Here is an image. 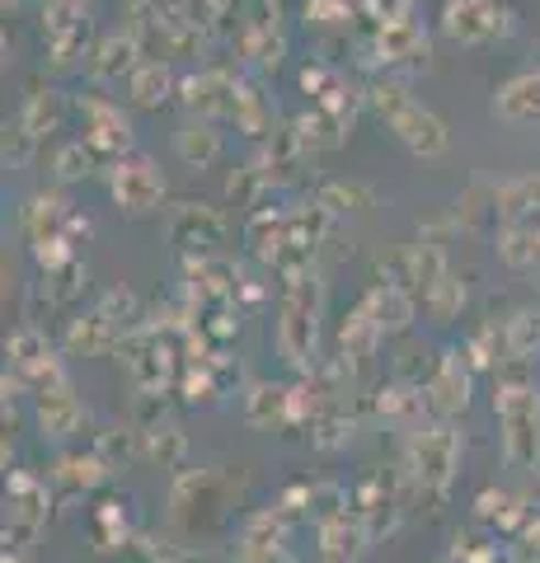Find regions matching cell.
I'll use <instances>...</instances> for the list:
<instances>
[{
	"label": "cell",
	"mask_w": 540,
	"mask_h": 563,
	"mask_svg": "<svg viewBox=\"0 0 540 563\" xmlns=\"http://www.w3.org/2000/svg\"><path fill=\"white\" fill-rule=\"evenodd\" d=\"M494 380H498L494 413L503 428V461L531 474L540 470V395L531 380V357H503Z\"/></svg>",
	"instance_id": "obj_1"
},
{
	"label": "cell",
	"mask_w": 540,
	"mask_h": 563,
	"mask_svg": "<svg viewBox=\"0 0 540 563\" xmlns=\"http://www.w3.org/2000/svg\"><path fill=\"white\" fill-rule=\"evenodd\" d=\"M372 109L381 113V122L405 141V146L418 155V161H438V155H447V146H451V132H447V122L432 113V109H423L405 85H395V80H381V85H372Z\"/></svg>",
	"instance_id": "obj_2"
},
{
	"label": "cell",
	"mask_w": 540,
	"mask_h": 563,
	"mask_svg": "<svg viewBox=\"0 0 540 563\" xmlns=\"http://www.w3.org/2000/svg\"><path fill=\"white\" fill-rule=\"evenodd\" d=\"M320 306H324V287L310 273L301 282H287L283 296V314H277V352L287 357L296 372H316V352H320Z\"/></svg>",
	"instance_id": "obj_3"
},
{
	"label": "cell",
	"mask_w": 540,
	"mask_h": 563,
	"mask_svg": "<svg viewBox=\"0 0 540 563\" xmlns=\"http://www.w3.org/2000/svg\"><path fill=\"white\" fill-rule=\"evenodd\" d=\"M456 470H461V437H456V428H447V422H428V428L409 432L405 479L418 488V498H447Z\"/></svg>",
	"instance_id": "obj_4"
},
{
	"label": "cell",
	"mask_w": 540,
	"mask_h": 563,
	"mask_svg": "<svg viewBox=\"0 0 540 563\" xmlns=\"http://www.w3.org/2000/svg\"><path fill=\"white\" fill-rule=\"evenodd\" d=\"M513 29H517V10L508 0H447L442 5V33L451 43L484 47L508 38Z\"/></svg>",
	"instance_id": "obj_5"
},
{
	"label": "cell",
	"mask_w": 540,
	"mask_h": 563,
	"mask_svg": "<svg viewBox=\"0 0 540 563\" xmlns=\"http://www.w3.org/2000/svg\"><path fill=\"white\" fill-rule=\"evenodd\" d=\"M47 507H52V493L38 474H24L14 470L5 479V550H29L38 531L47 526Z\"/></svg>",
	"instance_id": "obj_6"
},
{
	"label": "cell",
	"mask_w": 540,
	"mask_h": 563,
	"mask_svg": "<svg viewBox=\"0 0 540 563\" xmlns=\"http://www.w3.org/2000/svg\"><path fill=\"white\" fill-rule=\"evenodd\" d=\"M5 357H10V366L5 372L10 376H20L24 380V390H47V385H57L66 372H62V357H57V347L47 343V333L43 329H33V324H24V329H14L10 333V343H5Z\"/></svg>",
	"instance_id": "obj_7"
},
{
	"label": "cell",
	"mask_w": 540,
	"mask_h": 563,
	"mask_svg": "<svg viewBox=\"0 0 540 563\" xmlns=\"http://www.w3.org/2000/svg\"><path fill=\"white\" fill-rule=\"evenodd\" d=\"M109 192H113L118 211H128V217H151V211H161V202H165V179L146 155H128V161H118L109 169Z\"/></svg>",
	"instance_id": "obj_8"
},
{
	"label": "cell",
	"mask_w": 540,
	"mask_h": 563,
	"mask_svg": "<svg viewBox=\"0 0 540 563\" xmlns=\"http://www.w3.org/2000/svg\"><path fill=\"white\" fill-rule=\"evenodd\" d=\"M33 418H38V428H43V442H71L85 422H90V409H85L80 395L71 390V380L62 376L57 385L33 395Z\"/></svg>",
	"instance_id": "obj_9"
},
{
	"label": "cell",
	"mask_w": 540,
	"mask_h": 563,
	"mask_svg": "<svg viewBox=\"0 0 540 563\" xmlns=\"http://www.w3.org/2000/svg\"><path fill=\"white\" fill-rule=\"evenodd\" d=\"M80 118H85V146L103 161H128L132 151V122L123 118V109H113L109 99H80Z\"/></svg>",
	"instance_id": "obj_10"
},
{
	"label": "cell",
	"mask_w": 540,
	"mask_h": 563,
	"mask_svg": "<svg viewBox=\"0 0 540 563\" xmlns=\"http://www.w3.org/2000/svg\"><path fill=\"white\" fill-rule=\"evenodd\" d=\"M470 366L456 357V352H442V357H432V372H428V413L438 418H461L470 409Z\"/></svg>",
	"instance_id": "obj_11"
},
{
	"label": "cell",
	"mask_w": 540,
	"mask_h": 563,
	"mask_svg": "<svg viewBox=\"0 0 540 563\" xmlns=\"http://www.w3.org/2000/svg\"><path fill=\"white\" fill-rule=\"evenodd\" d=\"M169 240L179 244V250L207 254L212 244L225 240V217L217 207H207V202H179L169 211Z\"/></svg>",
	"instance_id": "obj_12"
},
{
	"label": "cell",
	"mask_w": 540,
	"mask_h": 563,
	"mask_svg": "<svg viewBox=\"0 0 540 563\" xmlns=\"http://www.w3.org/2000/svg\"><path fill=\"white\" fill-rule=\"evenodd\" d=\"M362 306H367V314L376 320V329L386 333V339H395V333H409V329H414V296L399 287V282H386V277H381L376 287H367Z\"/></svg>",
	"instance_id": "obj_13"
},
{
	"label": "cell",
	"mask_w": 540,
	"mask_h": 563,
	"mask_svg": "<svg viewBox=\"0 0 540 563\" xmlns=\"http://www.w3.org/2000/svg\"><path fill=\"white\" fill-rule=\"evenodd\" d=\"M494 217H503L508 225H536L540 221V174H517V179H503L489 192Z\"/></svg>",
	"instance_id": "obj_14"
},
{
	"label": "cell",
	"mask_w": 540,
	"mask_h": 563,
	"mask_svg": "<svg viewBox=\"0 0 540 563\" xmlns=\"http://www.w3.org/2000/svg\"><path fill=\"white\" fill-rule=\"evenodd\" d=\"M136 57H142V43H136V33H109V38H99V47L90 52V76L99 85L132 80L136 66H142Z\"/></svg>",
	"instance_id": "obj_15"
},
{
	"label": "cell",
	"mask_w": 540,
	"mask_h": 563,
	"mask_svg": "<svg viewBox=\"0 0 540 563\" xmlns=\"http://www.w3.org/2000/svg\"><path fill=\"white\" fill-rule=\"evenodd\" d=\"M24 221V235L29 244L38 250V244H52V240H71L66 231H71V207H66V198H57V192H38V198H29V207L20 211Z\"/></svg>",
	"instance_id": "obj_16"
},
{
	"label": "cell",
	"mask_w": 540,
	"mask_h": 563,
	"mask_svg": "<svg viewBox=\"0 0 540 563\" xmlns=\"http://www.w3.org/2000/svg\"><path fill=\"white\" fill-rule=\"evenodd\" d=\"M475 521L489 536H521V526L531 521V507L508 488H484L475 498Z\"/></svg>",
	"instance_id": "obj_17"
},
{
	"label": "cell",
	"mask_w": 540,
	"mask_h": 563,
	"mask_svg": "<svg viewBox=\"0 0 540 563\" xmlns=\"http://www.w3.org/2000/svg\"><path fill=\"white\" fill-rule=\"evenodd\" d=\"M283 526L287 517L277 512H254L240 526V563H277L283 559Z\"/></svg>",
	"instance_id": "obj_18"
},
{
	"label": "cell",
	"mask_w": 540,
	"mask_h": 563,
	"mask_svg": "<svg viewBox=\"0 0 540 563\" xmlns=\"http://www.w3.org/2000/svg\"><path fill=\"white\" fill-rule=\"evenodd\" d=\"M123 339H128L123 329L109 324L99 310H90V314H80V320H71V329H66V352H71V357H109V352L123 347Z\"/></svg>",
	"instance_id": "obj_19"
},
{
	"label": "cell",
	"mask_w": 540,
	"mask_h": 563,
	"mask_svg": "<svg viewBox=\"0 0 540 563\" xmlns=\"http://www.w3.org/2000/svg\"><path fill=\"white\" fill-rule=\"evenodd\" d=\"M494 109H498V118L517 122V128L540 122V70H521V76H513L508 85H498Z\"/></svg>",
	"instance_id": "obj_20"
},
{
	"label": "cell",
	"mask_w": 540,
	"mask_h": 563,
	"mask_svg": "<svg viewBox=\"0 0 540 563\" xmlns=\"http://www.w3.org/2000/svg\"><path fill=\"white\" fill-rule=\"evenodd\" d=\"M367 550H372V536H367V526L357 521V512L334 517V521H324V526H320V559L357 563Z\"/></svg>",
	"instance_id": "obj_21"
},
{
	"label": "cell",
	"mask_w": 540,
	"mask_h": 563,
	"mask_svg": "<svg viewBox=\"0 0 540 563\" xmlns=\"http://www.w3.org/2000/svg\"><path fill=\"white\" fill-rule=\"evenodd\" d=\"M221 132L212 128L207 118H188L179 132H174V151H179V161L188 165V169H212L217 161H221Z\"/></svg>",
	"instance_id": "obj_22"
},
{
	"label": "cell",
	"mask_w": 540,
	"mask_h": 563,
	"mask_svg": "<svg viewBox=\"0 0 540 563\" xmlns=\"http://www.w3.org/2000/svg\"><path fill=\"white\" fill-rule=\"evenodd\" d=\"M245 422L250 428H283V422H291V385L254 380L245 395Z\"/></svg>",
	"instance_id": "obj_23"
},
{
	"label": "cell",
	"mask_w": 540,
	"mask_h": 563,
	"mask_svg": "<svg viewBox=\"0 0 540 563\" xmlns=\"http://www.w3.org/2000/svg\"><path fill=\"white\" fill-rule=\"evenodd\" d=\"M381 339H386V333L376 329V320L367 314V306H353L343 314V324H339V357L348 362V366H357V362H367L372 352L381 347Z\"/></svg>",
	"instance_id": "obj_24"
},
{
	"label": "cell",
	"mask_w": 540,
	"mask_h": 563,
	"mask_svg": "<svg viewBox=\"0 0 540 563\" xmlns=\"http://www.w3.org/2000/svg\"><path fill=\"white\" fill-rule=\"evenodd\" d=\"M128 95H132L136 109H161V103L174 95L169 62H142V66H136V76L128 80Z\"/></svg>",
	"instance_id": "obj_25"
},
{
	"label": "cell",
	"mask_w": 540,
	"mask_h": 563,
	"mask_svg": "<svg viewBox=\"0 0 540 563\" xmlns=\"http://www.w3.org/2000/svg\"><path fill=\"white\" fill-rule=\"evenodd\" d=\"M353 512H357V521H362V526H367V536H372V544H376L381 536H390V531H395V521H399V503L390 498L386 488L367 484V488L357 493V507H353Z\"/></svg>",
	"instance_id": "obj_26"
},
{
	"label": "cell",
	"mask_w": 540,
	"mask_h": 563,
	"mask_svg": "<svg viewBox=\"0 0 540 563\" xmlns=\"http://www.w3.org/2000/svg\"><path fill=\"white\" fill-rule=\"evenodd\" d=\"M109 474L113 470L90 451V455H62L57 470H52V479H57L66 493H90V488H99L103 479H109Z\"/></svg>",
	"instance_id": "obj_27"
},
{
	"label": "cell",
	"mask_w": 540,
	"mask_h": 563,
	"mask_svg": "<svg viewBox=\"0 0 540 563\" xmlns=\"http://www.w3.org/2000/svg\"><path fill=\"white\" fill-rule=\"evenodd\" d=\"M90 531H95V550L99 554H118L123 544L132 540V526L123 517V503H99L95 507V517H90Z\"/></svg>",
	"instance_id": "obj_28"
},
{
	"label": "cell",
	"mask_w": 540,
	"mask_h": 563,
	"mask_svg": "<svg viewBox=\"0 0 540 563\" xmlns=\"http://www.w3.org/2000/svg\"><path fill=\"white\" fill-rule=\"evenodd\" d=\"M142 455H146V461H155L161 470H179L184 455H188L184 428H174V422H161V428L142 432Z\"/></svg>",
	"instance_id": "obj_29"
},
{
	"label": "cell",
	"mask_w": 540,
	"mask_h": 563,
	"mask_svg": "<svg viewBox=\"0 0 540 563\" xmlns=\"http://www.w3.org/2000/svg\"><path fill=\"white\" fill-rule=\"evenodd\" d=\"M381 52L390 62H428V38L409 20H390L381 29Z\"/></svg>",
	"instance_id": "obj_30"
},
{
	"label": "cell",
	"mask_w": 540,
	"mask_h": 563,
	"mask_svg": "<svg viewBox=\"0 0 540 563\" xmlns=\"http://www.w3.org/2000/svg\"><path fill=\"white\" fill-rule=\"evenodd\" d=\"M508 329V357H531L540 352V306H521L513 310V320H503Z\"/></svg>",
	"instance_id": "obj_31"
},
{
	"label": "cell",
	"mask_w": 540,
	"mask_h": 563,
	"mask_svg": "<svg viewBox=\"0 0 540 563\" xmlns=\"http://www.w3.org/2000/svg\"><path fill=\"white\" fill-rule=\"evenodd\" d=\"M95 455H99V461L109 465V470L132 465L136 455H142V428H109V432H99Z\"/></svg>",
	"instance_id": "obj_32"
},
{
	"label": "cell",
	"mask_w": 540,
	"mask_h": 563,
	"mask_svg": "<svg viewBox=\"0 0 540 563\" xmlns=\"http://www.w3.org/2000/svg\"><path fill=\"white\" fill-rule=\"evenodd\" d=\"M494 250H498V258L508 263V268H517V273L536 268V225H503Z\"/></svg>",
	"instance_id": "obj_33"
},
{
	"label": "cell",
	"mask_w": 540,
	"mask_h": 563,
	"mask_svg": "<svg viewBox=\"0 0 540 563\" xmlns=\"http://www.w3.org/2000/svg\"><path fill=\"white\" fill-rule=\"evenodd\" d=\"M103 320L109 324H118L123 333H136V329H146L142 324V301H136V291H128V287H109L99 296V306H95Z\"/></svg>",
	"instance_id": "obj_34"
},
{
	"label": "cell",
	"mask_w": 540,
	"mask_h": 563,
	"mask_svg": "<svg viewBox=\"0 0 540 563\" xmlns=\"http://www.w3.org/2000/svg\"><path fill=\"white\" fill-rule=\"evenodd\" d=\"M348 437H353V418H348V409H339V404L320 409L316 422H310V446L316 451H339Z\"/></svg>",
	"instance_id": "obj_35"
},
{
	"label": "cell",
	"mask_w": 540,
	"mask_h": 563,
	"mask_svg": "<svg viewBox=\"0 0 540 563\" xmlns=\"http://www.w3.org/2000/svg\"><path fill=\"white\" fill-rule=\"evenodd\" d=\"M423 306H428V314H432L438 324H451V320L461 314V306H465V282H461L456 273H447L438 287L428 291V301H423Z\"/></svg>",
	"instance_id": "obj_36"
},
{
	"label": "cell",
	"mask_w": 540,
	"mask_h": 563,
	"mask_svg": "<svg viewBox=\"0 0 540 563\" xmlns=\"http://www.w3.org/2000/svg\"><path fill=\"white\" fill-rule=\"evenodd\" d=\"M80 282H85V268L71 258V263H62V268H52L43 277V291H47L52 306H66V301H76V296H80Z\"/></svg>",
	"instance_id": "obj_37"
},
{
	"label": "cell",
	"mask_w": 540,
	"mask_h": 563,
	"mask_svg": "<svg viewBox=\"0 0 540 563\" xmlns=\"http://www.w3.org/2000/svg\"><path fill=\"white\" fill-rule=\"evenodd\" d=\"M95 161H99V155L85 146V141H66V146L57 151V179L62 184H76V179H85V174L95 169Z\"/></svg>",
	"instance_id": "obj_38"
},
{
	"label": "cell",
	"mask_w": 540,
	"mask_h": 563,
	"mask_svg": "<svg viewBox=\"0 0 540 563\" xmlns=\"http://www.w3.org/2000/svg\"><path fill=\"white\" fill-rule=\"evenodd\" d=\"M38 141H43V136L33 132V128H29V122H24L20 113H14V122L5 128V161L24 169V165L33 161V151H38Z\"/></svg>",
	"instance_id": "obj_39"
},
{
	"label": "cell",
	"mask_w": 540,
	"mask_h": 563,
	"mask_svg": "<svg viewBox=\"0 0 540 563\" xmlns=\"http://www.w3.org/2000/svg\"><path fill=\"white\" fill-rule=\"evenodd\" d=\"M320 207H329L339 217V211H357V207H372V192L362 184H329L320 192Z\"/></svg>",
	"instance_id": "obj_40"
},
{
	"label": "cell",
	"mask_w": 540,
	"mask_h": 563,
	"mask_svg": "<svg viewBox=\"0 0 540 563\" xmlns=\"http://www.w3.org/2000/svg\"><path fill=\"white\" fill-rule=\"evenodd\" d=\"M268 188V174L258 169V165H245V169H235L231 174V184H225V192H231L235 202H245V207H254L258 202V192Z\"/></svg>",
	"instance_id": "obj_41"
},
{
	"label": "cell",
	"mask_w": 540,
	"mask_h": 563,
	"mask_svg": "<svg viewBox=\"0 0 540 563\" xmlns=\"http://www.w3.org/2000/svg\"><path fill=\"white\" fill-rule=\"evenodd\" d=\"M142 559L146 563H188V554L179 550L174 540H155V536H142Z\"/></svg>",
	"instance_id": "obj_42"
},
{
	"label": "cell",
	"mask_w": 540,
	"mask_h": 563,
	"mask_svg": "<svg viewBox=\"0 0 540 563\" xmlns=\"http://www.w3.org/2000/svg\"><path fill=\"white\" fill-rule=\"evenodd\" d=\"M521 554L540 559V512H531V521L521 526Z\"/></svg>",
	"instance_id": "obj_43"
},
{
	"label": "cell",
	"mask_w": 540,
	"mask_h": 563,
	"mask_svg": "<svg viewBox=\"0 0 540 563\" xmlns=\"http://www.w3.org/2000/svg\"><path fill=\"white\" fill-rule=\"evenodd\" d=\"M0 563H29V550H5V554H0Z\"/></svg>",
	"instance_id": "obj_44"
},
{
	"label": "cell",
	"mask_w": 540,
	"mask_h": 563,
	"mask_svg": "<svg viewBox=\"0 0 540 563\" xmlns=\"http://www.w3.org/2000/svg\"><path fill=\"white\" fill-rule=\"evenodd\" d=\"M508 563H540V559H531V554H521V550H517V554H513Z\"/></svg>",
	"instance_id": "obj_45"
},
{
	"label": "cell",
	"mask_w": 540,
	"mask_h": 563,
	"mask_svg": "<svg viewBox=\"0 0 540 563\" xmlns=\"http://www.w3.org/2000/svg\"><path fill=\"white\" fill-rule=\"evenodd\" d=\"M212 5H217V10L225 14V10H235V0H212Z\"/></svg>",
	"instance_id": "obj_46"
},
{
	"label": "cell",
	"mask_w": 540,
	"mask_h": 563,
	"mask_svg": "<svg viewBox=\"0 0 540 563\" xmlns=\"http://www.w3.org/2000/svg\"><path fill=\"white\" fill-rule=\"evenodd\" d=\"M536 268H540V225H536Z\"/></svg>",
	"instance_id": "obj_47"
},
{
	"label": "cell",
	"mask_w": 540,
	"mask_h": 563,
	"mask_svg": "<svg viewBox=\"0 0 540 563\" xmlns=\"http://www.w3.org/2000/svg\"><path fill=\"white\" fill-rule=\"evenodd\" d=\"M438 563H465V559H461V554H447V559H438Z\"/></svg>",
	"instance_id": "obj_48"
},
{
	"label": "cell",
	"mask_w": 540,
	"mask_h": 563,
	"mask_svg": "<svg viewBox=\"0 0 540 563\" xmlns=\"http://www.w3.org/2000/svg\"><path fill=\"white\" fill-rule=\"evenodd\" d=\"M320 563H339V559H320Z\"/></svg>",
	"instance_id": "obj_49"
},
{
	"label": "cell",
	"mask_w": 540,
	"mask_h": 563,
	"mask_svg": "<svg viewBox=\"0 0 540 563\" xmlns=\"http://www.w3.org/2000/svg\"><path fill=\"white\" fill-rule=\"evenodd\" d=\"M405 5H409V0H405Z\"/></svg>",
	"instance_id": "obj_50"
}]
</instances>
